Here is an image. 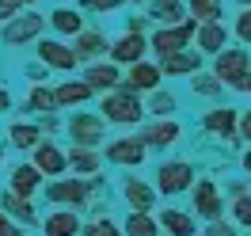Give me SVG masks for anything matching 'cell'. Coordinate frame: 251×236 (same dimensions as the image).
<instances>
[{
  "label": "cell",
  "mask_w": 251,
  "mask_h": 236,
  "mask_svg": "<svg viewBox=\"0 0 251 236\" xmlns=\"http://www.w3.org/2000/svg\"><path fill=\"white\" fill-rule=\"evenodd\" d=\"M145 53H149V34H129L122 31L118 38H110V50H107V61H114L118 69H129V65L145 61Z\"/></svg>",
  "instance_id": "4fadbf2b"
},
{
  "label": "cell",
  "mask_w": 251,
  "mask_h": 236,
  "mask_svg": "<svg viewBox=\"0 0 251 236\" xmlns=\"http://www.w3.org/2000/svg\"><path fill=\"white\" fill-rule=\"evenodd\" d=\"M31 114H57V103H53V88L46 84H31V92H27V107Z\"/></svg>",
  "instance_id": "1f68e13d"
},
{
  "label": "cell",
  "mask_w": 251,
  "mask_h": 236,
  "mask_svg": "<svg viewBox=\"0 0 251 236\" xmlns=\"http://www.w3.org/2000/svg\"><path fill=\"white\" fill-rule=\"evenodd\" d=\"M236 137L244 145H251V107L248 110H240V122H236Z\"/></svg>",
  "instance_id": "60d3db41"
},
{
  "label": "cell",
  "mask_w": 251,
  "mask_h": 236,
  "mask_svg": "<svg viewBox=\"0 0 251 236\" xmlns=\"http://www.w3.org/2000/svg\"><path fill=\"white\" fill-rule=\"evenodd\" d=\"M4 137H8V145L12 149H19V153H31V149H38L42 145V133H38V122H12V126L4 130Z\"/></svg>",
  "instance_id": "f1b7e54d"
},
{
  "label": "cell",
  "mask_w": 251,
  "mask_h": 236,
  "mask_svg": "<svg viewBox=\"0 0 251 236\" xmlns=\"http://www.w3.org/2000/svg\"><path fill=\"white\" fill-rule=\"evenodd\" d=\"M190 213L194 217H202L205 225L209 221H221V213H225V198H221V187H217V179H194V187H190Z\"/></svg>",
  "instance_id": "52a82bcc"
},
{
  "label": "cell",
  "mask_w": 251,
  "mask_h": 236,
  "mask_svg": "<svg viewBox=\"0 0 251 236\" xmlns=\"http://www.w3.org/2000/svg\"><path fill=\"white\" fill-rule=\"evenodd\" d=\"M42 31H46V16L42 12H34V8H27V12H19L16 19H8V23H0V42L4 46H34L38 38H42Z\"/></svg>",
  "instance_id": "277c9868"
},
{
  "label": "cell",
  "mask_w": 251,
  "mask_h": 236,
  "mask_svg": "<svg viewBox=\"0 0 251 236\" xmlns=\"http://www.w3.org/2000/svg\"><path fill=\"white\" fill-rule=\"evenodd\" d=\"M31 164L42 172V179H61V175H69V160H65V149L57 141H42L38 149H31Z\"/></svg>",
  "instance_id": "9a60e30c"
},
{
  "label": "cell",
  "mask_w": 251,
  "mask_h": 236,
  "mask_svg": "<svg viewBox=\"0 0 251 236\" xmlns=\"http://www.w3.org/2000/svg\"><path fill=\"white\" fill-rule=\"evenodd\" d=\"M194 164L190 160H160L156 164V175H152V187H156V194H164V198H175V194H187L190 187H194Z\"/></svg>",
  "instance_id": "5b68a950"
},
{
  "label": "cell",
  "mask_w": 251,
  "mask_h": 236,
  "mask_svg": "<svg viewBox=\"0 0 251 236\" xmlns=\"http://www.w3.org/2000/svg\"><path fill=\"white\" fill-rule=\"evenodd\" d=\"M65 133L76 149H103L107 137V122L99 118V110H73L65 118Z\"/></svg>",
  "instance_id": "3957f363"
},
{
  "label": "cell",
  "mask_w": 251,
  "mask_h": 236,
  "mask_svg": "<svg viewBox=\"0 0 251 236\" xmlns=\"http://www.w3.org/2000/svg\"><path fill=\"white\" fill-rule=\"evenodd\" d=\"M160 80H164V77H160V65L145 57V61L129 65V69L122 73V84H118V88L129 92V95H149V92H156V88H160Z\"/></svg>",
  "instance_id": "5bb4252c"
},
{
  "label": "cell",
  "mask_w": 251,
  "mask_h": 236,
  "mask_svg": "<svg viewBox=\"0 0 251 236\" xmlns=\"http://www.w3.org/2000/svg\"><path fill=\"white\" fill-rule=\"evenodd\" d=\"M46 27H53V34L57 38H76L80 31H84V16H80V8H69V4H57L53 12L46 16Z\"/></svg>",
  "instance_id": "603a6c76"
},
{
  "label": "cell",
  "mask_w": 251,
  "mask_h": 236,
  "mask_svg": "<svg viewBox=\"0 0 251 236\" xmlns=\"http://www.w3.org/2000/svg\"><path fill=\"white\" fill-rule=\"evenodd\" d=\"M0 160H4V149H0Z\"/></svg>",
  "instance_id": "db71d44e"
},
{
  "label": "cell",
  "mask_w": 251,
  "mask_h": 236,
  "mask_svg": "<svg viewBox=\"0 0 251 236\" xmlns=\"http://www.w3.org/2000/svg\"><path fill=\"white\" fill-rule=\"evenodd\" d=\"M232 225H236V229H248V233H251V194H244V198H232Z\"/></svg>",
  "instance_id": "8d00e7d4"
},
{
  "label": "cell",
  "mask_w": 251,
  "mask_h": 236,
  "mask_svg": "<svg viewBox=\"0 0 251 236\" xmlns=\"http://www.w3.org/2000/svg\"><path fill=\"white\" fill-rule=\"evenodd\" d=\"M145 19H152L156 27H179L187 16V4L183 0H149V12H145Z\"/></svg>",
  "instance_id": "484cf974"
},
{
  "label": "cell",
  "mask_w": 251,
  "mask_h": 236,
  "mask_svg": "<svg viewBox=\"0 0 251 236\" xmlns=\"http://www.w3.org/2000/svg\"><path fill=\"white\" fill-rule=\"evenodd\" d=\"M92 88L84 84L80 77H69L61 80V84H53V103H57V110H73V107H88L92 103Z\"/></svg>",
  "instance_id": "44dd1931"
},
{
  "label": "cell",
  "mask_w": 251,
  "mask_h": 236,
  "mask_svg": "<svg viewBox=\"0 0 251 236\" xmlns=\"http://www.w3.org/2000/svg\"><path fill=\"white\" fill-rule=\"evenodd\" d=\"M80 236H122V221H114L110 213L107 217H92V221H84Z\"/></svg>",
  "instance_id": "e575fe53"
},
{
  "label": "cell",
  "mask_w": 251,
  "mask_h": 236,
  "mask_svg": "<svg viewBox=\"0 0 251 236\" xmlns=\"http://www.w3.org/2000/svg\"><path fill=\"white\" fill-rule=\"evenodd\" d=\"M228 42H232V31H228L225 19L221 23H198V31H194V46H198L202 57H217Z\"/></svg>",
  "instance_id": "e0dca14e"
},
{
  "label": "cell",
  "mask_w": 251,
  "mask_h": 236,
  "mask_svg": "<svg viewBox=\"0 0 251 236\" xmlns=\"http://www.w3.org/2000/svg\"><path fill=\"white\" fill-rule=\"evenodd\" d=\"M8 236H23V229H19V225H12V233H8Z\"/></svg>",
  "instance_id": "816d5d0a"
},
{
  "label": "cell",
  "mask_w": 251,
  "mask_h": 236,
  "mask_svg": "<svg viewBox=\"0 0 251 236\" xmlns=\"http://www.w3.org/2000/svg\"><path fill=\"white\" fill-rule=\"evenodd\" d=\"M149 149L141 145V137H110L103 145V160L114 164V168H141Z\"/></svg>",
  "instance_id": "8fae6325"
},
{
  "label": "cell",
  "mask_w": 251,
  "mask_h": 236,
  "mask_svg": "<svg viewBox=\"0 0 251 236\" xmlns=\"http://www.w3.org/2000/svg\"><path fill=\"white\" fill-rule=\"evenodd\" d=\"M122 236H160L156 213H126V221H122Z\"/></svg>",
  "instance_id": "d6a6232c"
},
{
  "label": "cell",
  "mask_w": 251,
  "mask_h": 236,
  "mask_svg": "<svg viewBox=\"0 0 251 236\" xmlns=\"http://www.w3.org/2000/svg\"><path fill=\"white\" fill-rule=\"evenodd\" d=\"M232 38L240 42V46H248L251 50V8H244V12H236V19H232Z\"/></svg>",
  "instance_id": "d590c367"
},
{
  "label": "cell",
  "mask_w": 251,
  "mask_h": 236,
  "mask_svg": "<svg viewBox=\"0 0 251 236\" xmlns=\"http://www.w3.org/2000/svg\"><path fill=\"white\" fill-rule=\"evenodd\" d=\"M209 73H213V77L228 88L236 77L251 73V50H248V46H225L217 57H213V69H209Z\"/></svg>",
  "instance_id": "30bf717a"
},
{
  "label": "cell",
  "mask_w": 251,
  "mask_h": 236,
  "mask_svg": "<svg viewBox=\"0 0 251 236\" xmlns=\"http://www.w3.org/2000/svg\"><path fill=\"white\" fill-rule=\"evenodd\" d=\"M225 4H236L240 12H244V8H251V0H225Z\"/></svg>",
  "instance_id": "681fc988"
},
{
  "label": "cell",
  "mask_w": 251,
  "mask_h": 236,
  "mask_svg": "<svg viewBox=\"0 0 251 236\" xmlns=\"http://www.w3.org/2000/svg\"><path fill=\"white\" fill-rule=\"evenodd\" d=\"M156 225H160V233H168V236H194L198 233L194 213H190V210H175V206H164V210H160Z\"/></svg>",
  "instance_id": "d4e9b609"
},
{
  "label": "cell",
  "mask_w": 251,
  "mask_h": 236,
  "mask_svg": "<svg viewBox=\"0 0 251 236\" xmlns=\"http://www.w3.org/2000/svg\"><path fill=\"white\" fill-rule=\"evenodd\" d=\"M23 8H19L16 0H0V23H8V19H16Z\"/></svg>",
  "instance_id": "7bdbcfd3"
},
{
  "label": "cell",
  "mask_w": 251,
  "mask_h": 236,
  "mask_svg": "<svg viewBox=\"0 0 251 236\" xmlns=\"http://www.w3.org/2000/svg\"><path fill=\"white\" fill-rule=\"evenodd\" d=\"M126 0H80V8L84 12H95V16H107V12H114V8H122Z\"/></svg>",
  "instance_id": "74e56055"
},
{
  "label": "cell",
  "mask_w": 251,
  "mask_h": 236,
  "mask_svg": "<svg viewBox=\"0 0 251 236\" xmlns=\"http://www.w3.org/2000/svg\"><path fill=\"white\" fill-rule=\"evenodd\" d=\"M8 194H16V198H27V202H34V194L42 190V172L34 168L31 160H23V164H16L12 168V175H8Z\"/></svg>",
  "instance_id": "2e32d148"
},
{
  "label": "cell",
  "mask_w": 251,
  "mask_h": 236,
  "mask_svg": "<svg viewBox=\"0 0 251 236\" xmlns=\"http://www.w3.org/2000/svg\"><path fill=\"white\" fill-rule=\"evenodd\" d=\"M34 53H38V61L46 65L50 73H76V69H80L73 46L61 42V38H46V34H42V38L34 42Z\"/></svg>",
  "instance_id": "ba28073f"
},
{
  "label": "cell",
  "mask_w": 251,
  "mask_h": 236,
  "mask_svg": "<svg viewBox=\"0 0 251 236\" xmlns=\"http://www.w3.org/2000/svg\"><path fill=\"white\" fill-rule=\"evenodd\" d=\"M137 137H141V145L152 153H164V149H172V145H179V137H183V126L175 122V118H149L141 130H137Z\"/></svg>",
  "instance_id": "9c48e42d"
},
{
  "label": "cell",
  "mask_w": 251,
  "mask_h": 236,
  "mask_svg": "<svg viewBox=\"0 0 251 236\" xmlns=\"http://www.w3.org/2000/svg\"><path fill=\"white\" fill-rule=\"evenodd\" d=\"M175 110H179L175 92H164V88L149 92V103H145V114H149V118H175Z\"/></svg>",
  "instance_id": "4dcf8cb0"
},
{
  "label": "cell",
  "mask_w": 251,
  "mask_h": 236,
  "mask_svg": "<svg viewBox=\"0 0 251 236\" xmlns=\"http://www.w3.org/2000/svg\"><path fill=\"white\" fill-rule=\"evenodd\" d=\"M99 118H103L107 126H141L145 122V103H141V95H129V92H122V88H114V92L103 95Z\"/></svg>",
  "instance_id": "7a4b0ae2"
},
{
  "label": "cell",
  "mask_w": 251,
  "mask_h": 236,
  "mask_svg": "<svg viewBox=\"0 0 251 236\" xmlns=\"http://www.w3.org/2000/svg\"><path fill=\"white\" fill-rule=\"evenodd\" d=\"M126 31H129V34H145V31H149V19H145V16H129V19H126Z\"/></svg>",
  "instance_id": "ee69618b"
},
{
  "label": "cell",
  "mask_w": 251,
  "mask_h": 236,
  "mask_svg": "<svg viewBox=\"0 0 251 236\" xmlns=\"http://www.w3.org/2000/svg\"><path fill=\"white\" fill-rule=\"evenodd\" d=\"M84 217L76 210H50L42 217V236H80Z\"/></svg>",
  "instance_id": "cb8c5ba5"
},
{
  "label": "cell",
  "mask_w": 251,
  "mask_h": 236,
  "mask_svg": "<svg viewBox=\"0 0 251 236\" xmlns=\"http://www.w3.org/2000/svg\"><path fill=\"white\" fill-rule=\"evenodd\" d=\"M80 80H84L95 95H107V92H114V88L122 84V69L114 61H92V65H84V77Z\"/></svg>",
  "instance_id": "ac0fdd59"
},
{
  "label": "cell",
  "mask_w": 251,
  "mask_h": 236,
  "mask_svg": "<svg viewBox=\"0 0 251 236\" xmlns=\"http://www.w3.org/2000/svg\"><path fill=\"white\" fill-rule=\"evenodd\" d=\"M236 122H240L236 107H209L202 114V130L209 137H221V141H236Z\"/></svg>",
  "instance_id": "d6986e66"
},
{
  "label": "cell",
  "mask_w": 251,
  "mask_h": 236,
  "mask_svg": "<svg viewBox=\"0 0 251 236\" xmlns=\"http://www.w3.org/2000/svg\"><path fill=\"white\" fill-rule=\"evenodd\" d=\"M248 236H251V233H248Z\"/></svg>",
  "instance_id": "11a10c76"
},
{
  "label": "cell",
  "mask_w": 251,
  "mask_h": 236,
  "mask_svg": "<svg viewBox=\"0 0 251 236\" xmlns=\"http://www.w3.org/2000/svg\"><path fill=\"white\" fill-rule=\"evenodd\" d=\"M202 236H240V229H236L232 221H209L202 229Z\"/></svg>",
  "instance_id": "ab89813d"
},
{
  "label": "cell",
  "mask_w": 251,
  "mask_h": 236,
  "mask_svg": "<svg viewBox=\"0 0 251 236\" xmlns=\"http://www.w3.org/2000/svg\"><path fill=\"white\" fill-rule=\"evenodd\" d=\"M122 202L129 213H152L160 202L156 187L149 183V179H141V175H126L122 179Z\"/></svg>",
  "instance_id": "7c38bea8"
},
{
  "label": "cell",
  "mask_w": 251,
  "mask_h": 236,
  "mask_svg": "<svg viewBox=\"0 0 251 236\" xmlns=\"http://www.w3.org/2000/svg\"><path fill=\"white\" fill-rule=\"evenodd\" d=\"M194 31H198L194 19H183L179 27H156V31L149 34V50L156 53V61H164V57L183 53V50L194 46Z\"/></svg>",
  "instance_id": "8992f818"
},
{
  "label": "cell",
  "mask_w": 251,
  "mask_h": 236,
  "mask_svg": "<svg viewBox=\"0 0 251 236\" xmlns=\"http://www.w3.org/2000/svg\"><path fill=\"white\" fill-rule=\"evenodd\" d=\"M126 4H149V0H126Z\"/></svg>",
  "instance_id": "f5cc1de1"
},
{
  "label": "cell",
  "mask_w": 251,
  "mask_h": 236,
  "mask_svg": "<svg viewBox=\"0 0 251 236\" xmlns=\"http://www.w3.org/2000/svg\"><path fill=\"white\" fill-rule=\"evenodd\" d=\"M187 16L194 23H221L225 19V0H183Z\"/></svg>",
  "instance_id": "f546056e"
},
{
  "label": "cell",
  "mask_w": 251,
  "mask_h": 236,
  "mask_svg": "<svg viewBox=\"0 0 251 236\" xmlns=\"http://www.w3.org/2000/svg\"><path fill=\"white\" fill-rule=\"evenodd\" d=\"M19 8H23V12H27V8H34V4H38V0H16Z\"/></svg>",
  "instance_id": "f907efd6"
},
{
  "label": "cell",
  "mask_w": 251,
  "mask_h": 236,
  "mask_svg": "<svg viewBox=\"0 0 251 236\" xmlns=\"http://www.w3.org/2000/svg\"><path fill=\"white\" fill-rule=\"evenodd\" d=\"M27 80H31V84H46V80H50V69L42 61H38V65H27Z\"/></svg>",
  "instance_id": "b9f144b4"
},
{
  "label": "cell",
  "mask_w": 251,
  "mask_h": 236,
  "mask_svg": "<svg viewBox=\"0 0 251 236\" xmlns=\"http://www.w3.org/2000/svg\"><path fill=\"white\" fill-rule=\"evenodd\" d=\"M160 65V77H194V73H202V53L198 50H183V53H172V57H164Z\"/></svg>",
  "instance_id": "4316f807"
},
{
  "label": "cell",
  "mask_w": 251,
  "mask_h": 236,
  "mask_svg": "<svg viewBox=\"0 0 251 236\" xmlns=\"http://www.w3.org/2000/svg\"><path fill=\"white\" fill-rule=\"evenodd\" d=\"M236 95H251V73H244V77H236L232 84H228Z\"/></svg>",
  "instance_id": "f6af8a7d"
},
{
  "label": "cell",
  "mask_w": 251,
  "mask_h": 236,
  "mask_svg": "<svg viewBox=\"0 0 251 236\" xmlns=\"http://www.w3.org/2000/svg\"><path fill=\"white\" fill-rule=\"evenodd\" d=\"M65 122L57 118V114H42V122H38V133H42V141H50L53 133H61Z\"/></svg>",
  "instance_id": "f35d334b"
},
{
  "label": "cell",
  "mask_w": 251,
  "mask_h": 236,
  "mask_svg": "<svg viewBox=\"0 0 251 236\" xmlns=\"http://www.w3.org/2000/svg\"><path fill=\"white\" fill-rule=\"evenodd\" d=\"M8 110H12V88L0 84V114H8Z\"/></svg>",
  "instance_id": "bcb514c9"
},
{
  "label": "cell",
  "mask_w": 251,
  "mask_h": 236,
  "mask_svg": "<svg viewBox=\"0 0 251 236\" xmlns=\"http://www.w3.org/2000/svg\"><path fill=\"white\" fill-rule=\"evenodd\" d=\"M240 168H244V175L251 179V145H244V157H240Z\"/></svg>",
  "instance_id": "7dc6e473"
},
{
  "label": "cell",
  "mask_w": 251,
  "mask_h": 236,
  "mask_svg": "<svg viewBox=\"0 0 251 236\" xmlns=\"http://www.w3.org/2000/svg\"><path fill=\"white\" fill-rule=\"evenodd\" d=\"M0 213L12 221V225H38V213H34V202L27 198H16V194H8V190H0Z\"/></svg>",
  "instance_id": "83f0119b"
},
{
  "label": "cell",
  "mask_w": 251,
  "mask_h": 236,
  "mask_svg": "<svg viewBox=\"0 0 251 236\" xmlns=\"http://www.w3.org/2000/svg\"><path fill=\"white\" fill-rule=\"evenodd\" d=\"M65 160H69V175L76 179H92V175L103 172V153L99 149H65Z\"/></svg>",
  "instance_id": "7402d4cb"
},
{
  "label": "cell",
  "mask_w": 251,
  "mask_h": 236,
  "mask_svg": "<svg viewBox=\"0 0 251 236\" xmlns=\"http://www.w3.org/2000/svg\"><path fill=\"white\" fill-rule=\"evenodd\" d=\"M190 92L202 95V99H217V95L225 92V84H221L213 73H194V77H190Z\"/></svg>",
  "instance_id": "836d02e7"
},
{
  "label": "cell",
  "mask_w": 251,
  "mask_h": 236,
  "mask_svg": "<svg viewBox=\"0 0 251 236\" xmlns=\"http://www.w3.org/2000/svg\"><path fill=\"white\" fill-rule=\"evenodd\" d=\"M8 233H12V221H8L4 213H0V236H8Z\"/></svg>",
  "instance_id": "c3c4849f"
},
{
  "label": "cell",
  "mask_w": 251,
  "mask_h": 236,
  "mask_svg": "<svg viewBox=\"0 0 251 236\" xmlns=\"http://www.w3.org/2000/svg\"><path fill=\"white\" fill-rule=\"evenodd\" d=\"M110 50V38L99 27H84V31L73 38V53H76V61H103V53Z\"/></svg>",
  "instance_id": "ffe728a7"
},
{
  "label": "cell",
  "mask_w": 251,
  "mask_h": 236,
  "mask_svg": "<svg viewBox=\"0 0 251 236\" xmlns=\"http://www.w3.org/2000/svg\"><path fill=\"white\" fill-rule=\"evenodd\" d=\"M42 198H46L53 210H88V202L95 198V190L88 179H76V175H61V179H46L42 187Z\"/></svg>",
  "instance_id": "6da1fadb"
}]
</instances>
